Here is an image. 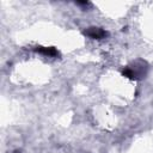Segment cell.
I'll return each mask as SVG.
<instances>
[{
    "instance_id": "7a4b0ae2",
    "label": "cell",
    "mask_w": 153,
    "mask_h": 153,
    "mask_svg": "<svg viewBox=\"0 0 153 153\" xmlns=\"http://www.w3.org/2000/svg\"><path fill=\"white\" fill-rule=\"evenodd\" d=\"M35 51L42 55H45V56H50V57H55L59 55V51L54 47H36Z\"/></svg>"
},
{
    "instance_id": "6da1fadb",
    "label": "cell",
    "mask_w": 153,
    "mask_h": 153,
    "mask_svg": "<svg viewBox=\"0 0 153 153\" xmlns=\"http://www.w3.org/2000/svg\"><path fill=\"white\" fill-rule=\"evenodd\" d=\"M84 33L86 36H88L90 38H93V39H103L108 36V32L100 27H96V26H92V27H88L84 31Z\"/></svg>"
},
{
    "instance_id": "3957f363",
    "label": "cell",
    "mask_w": 153,
    "mask_h": 153,
    "mask_svg": "<svg viewBox=\"0 0 153 153\" xmlns=\"http://www.w3.org/2000/svg\"><path fill=\"white\" fill-rule=\"evenodd\" d=\"M13 153H20V151H14Z\"/></svg>"
}]
</instances>
